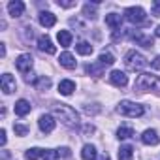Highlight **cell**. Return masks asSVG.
<instances>
[{
    "label": "cell",
    "instance_id": "1",
    "mask_svg": "<svg viewBox=\"0 0 160 160\" xmlns=\"http://www.w3.org/2000/svg\"><path fill=\"white\" fill-rule=\"evenodd\" d=\"M53 113L55 117L60 119V122L68 128H77L79 126V115L77 111L72 108V106H66V104H55L53 106Z\"/></svg>",
    "mask_w": 160,
    "mask_h": 160
},
{
    "label": "cell",
    "instance_id": "2",
    "mask_svg": "<svg viewBox=\"0 0 160 160\" xmlns=\"http://www.w3.org/2000/svg\"><path fill=\"white\" fill-rule=\"evenodd\" d=\"M134 91H138V92L160 91V77L154 73H139L134 83Z\"/></svg>",
    "mask_w": 160,
    "mask_h": 160
},
{
    "label": "cell",
    "instance_id": "3",
    "mask_svg": "<svg viewBox=\"0 0 160 160\" xmlns=\"http://www.w3.org/2000/svg\"><path fill=\"white\" fill-rule=\"evenodd\" d=\"M124 66H126V70H130V72H139V70H143V68L147 66V60H145V57H143L141 53H138V51H128V53L124 55Z\"/></svg>",
    "mask_w": 160,
    "mask_h": 160
},
{
    "label": "cell",
    "instance_id": "4",
    "mask_svg": "<svg viewBox=\"0 0 160 160\" xmlns=\"http://www.w3.org/2000/svg\"><path fill=\"white\" fill-rule=\"evenodd\" d=\"M117 111L124 117H141L145 113V108L136 104V102H130V100H122L117 108Z\"/></svg>",
    "mask_w": 160,
    "mask_h": 160
},
{
    "label": "cell",
    "instance_id": "5",
    "mask_svg": "<svg viewBox=\"0 0 160 160\" xmlns=\"http://www.w3.org/2000/svg\"><path fill=\"white\" fill-rule=\"evenodd\" d=\"M124 17H126L130 23H134V25H141V23H145V10L139 8V6L126 8V10H124Z\"/></svg>",
    "mask_w": 160,
    "mask_h": 160
},
{
    "label": "cell",
    "instance_id": "6",
    "mask_svg": "<svg viewBox=\"0 0 160 160\" xmlns=\"http://www.w3.org/2000/svg\"><path fill=\"white\" fill-rule=\"evenodd\" d=\"M32 64H34V58H32L28 53L21 55V57L15 60V68H17L21 73H30V70H32Z\"/></svg>",
    "mask_w": 160,
    "mask_h": 160
},
{
    "label": "cell",
    "instance_id": "7",
    "mask_svg": "<svg viewBox=\"0 0 160 160\" xmlns=\"http://www.w3.org/2000/svg\"><path fill=\"white\" fill-rule=\"evenodd\" d=\"M109 81H111L115 87L122 89V87H126V85H128V77H126V73H124V72H121V70H113V72L109 73Z\"/></svg>",
    "mask_w": 160,
    "mask_h": 160
},
{
    "label": "cell",
    "instance_id": "8",
    "mask_svg": "<svg viewBox=\"0 0 160 160\" xmlns=\"http://www.w3.org/2000/svg\"><path fill=\"white\" fill-rule=\"evenodd\" d=\"M38 49L42 53H47V55H55L57 53V47L53 45V42H51L49 36H40L38 38Z\"/></svg>",
    "mask_w": 160,
    "mask_h": 160
},
{
    "label": "cell",
    "instance_id": "9",
    "mask_svg": "<svg viewBox=\"0 0 160 160\" xmlns=\"http://www.w3.org/2000/svg\"><path fill=\"white\" fill-rule=\"evenodd\" d=\"M0 85H2L4 94H12V92L17 89L15 79H13V75H10V73H4V75H2V79H0Z\"/></svg>",
    "mask_w": 160,
    "mask_h": 160
},
{
    "label": "cell",
    "instance_id": "10",
    "mask_svg": "<svg viewBox=\"0 0 160 160\" xmlns=\"http://www.w3.org/2000/svg\"><path fill=\"white\" fill-rule=\"evenodd\" d=\"M38 124H40V130H42L43 134H51V132L55 130V119H53L51 115H42V117L38 119Z\"/></svg>",
    "mask_w": 160,
    "mask_h": 160
},
{
    "label": "cell",
    "instance_id": "11",
    "mask_svg": "<svg viewBox=\"0 0 160 160\" xmlns=\"http://www.w3.org/2000/svg\"><path fill=\"white\" fill-rule=\"evenodd\" d=\"M8 12L12 17H21L25 13V4L21 2V0H12V2L8 4Z\"/></svg>",
    "mask_w": 160,
    "mask_h": 160
},
{
    "label": "cell",
    "instance_id": "12",
    "mask_svg": "<svg viewBox=\"0 0 160 160\" xmlns=\"http://www.w3.org/2000/svg\"><path fill=\"white\" fill-rule=\"evenodd\" d=\"M141 141L145 145H158L160 143V138H158L156 130H145L143 136H141Z\"/></svg>",
    "mask_w": 160,
    "mask_h": 160
},
{
    "label": "cell",
    "instance_id": "13",
    "mask_svg": "<svg viewBox=\"0 0 160 160\" xmlns=\"http://www.w3.org/2000/svg\"><path fill=\"white\" fill-rule=\"evenodd\" d=\"M55 23H57V17H55L51 12H42V13H40V25H42V27L51 28V27H55Z\"/></svg>",
    "mask_w": 160,
    "mask_h": 160
},
{
    "label": "cell",
    "instance_id": "14",
    "mask_svg": "<svg viewBox=\"0 0 160 160\" xmlns=\"http://www.w3.org/2000/svg\"><path fill=\"white\" fill-rule=\"evenodd\" d=\"M106 25L113 30H119L122 25V17L119 13H109V15H106Z\"/></svg>",
    "mask_w": 160,
    "mask_h": 160
},
{
    "label": "cell",
    "instance_id": "15",
    "mask_svg": "<svg viewBox=\"0 0 160 160\" xmlns=\"http://www.w3.org/2000/svg\"><path fill=\"white\" fill-rule=\"evenodd\" d=\"M73 91H75V83H73V81H70V79H62V81L58 83V92H60V94L70 96Z\"/></svg>",
    "mask_w": 160,
    "mask_h": 160
},
{
    "label": "cell",
    "instance_id": "16",
    "mask_svg": "<svg viewBox=\"0 0 160 160\" xmlns=\"http://www.w3.org/2000/svg\"><path fill=\"white\" fill-rule=\"evenodd\" d=\"M15 113H17L19 117L28 115V113H30V102H28V100H17V102H15Z\"/></svg>",
    "mask_w": 160,
    "mask_h": 160
},
{
    "label": "cell",
    "instance_id": "17",
    "mask_svg": "<svg viewBox=\"0 0 160 160\" xmlns=\"http://www.w3.org/2000/svg\"><path fill=\"white\" fill-rule=\"evenodd\" d=\"M58 60H60V66H64V68H68V70H73V68H75V58H73L72 53H62Z\"/></svg>",
    "mask_w": 160,
    "mask_h": 160
},
{
    "label": "cell",
    "instance_id": "18",
    "mask_svg": "<svg viewBox=\"0 0 160 160\" xmlns=\"http://www.w3.org/2000/svg\"><path fill=\"white\" fill-rule=\"evenodd\" d=\"M57 40H58V43H60L62 47H70V45H72V34H70L68 30H58Z\"/></svg>",
    "mask_w": 160,
    "mask_h": 160
},
{
    "label": "cell",
    "instance_id": "19",
    "mask_svg": "<svg viewBox=\"0 0 160 160\" xmlns=\"http://www.w3.org/2000/svg\"><path fill=\"white\" fill-rule=\"evenodd\" d=\"M85 70H87V73H91V75H94V77H100V75H104L106 66H102L100 62H96V64H89Z\"/></svg>",
    "mask_w": 160,
    "mask_h": 160
},
{
    "label": "cell",
    "instance_id": "20",
    "mask_svg": "<svg viewBox=\"0 0 160 160\" xmlns=\"http://www.w3.org/2000/svg\"><path fill=\"white\" fill-rule=\"evenodd\" d=\"M132 136H134V128H132V126H128V124L119 126V130H117V138H119V139H128V138H132Z\"/></svg>",
    "mask_w": 160,
    "mask_h": 160
},
{
    "label": "cell",
    "instance_id": "21",
    "mask_svg": "<svg viewBox=\"0 0 160 160\" xmlns=\"http://www.w3.org/2000/svg\"><path fill=\"white\" fill-rule=\"evenodd\" d=\"M43 154H45V151L40 149V147H32V149H28V151L25 152L27 160H38V158H43Z\"/></svg>",
    "mask_w": 160,
    "mask_h": 160
},
{
    "label": "cell",
    "instance_id": "22",
    "mask_svg": "<svg viewBox=\"0 0 160 160\" xmlns=\"http://www.w3.org/2000/svg\"><path fill=\"white\" fill-rule=\"evenodd\" d=\"M119 160H134V149L130 145H122L119 149Z\"/></svg>",
    "mask_w": 160,
    "mask_h": 160
},
{
    "label": "cell",
    "instance_id": "23",
    "mask_svg": "<svg viewBox=\"0 0 160 160\" xmlns=\"http://www.w3.org/2000/svg\"><path fill=\"white\" fill-rule=\"evenodd\" d=\"M81 158L83 160H96V149L94 145H85L81 151Z\"/></svg>",
    "mask_w": 160,
    "mask_h": 160
},
{
    "label": "cell",
    "instance_id": "24",
    "mask_svg": "<svg viewBox=\"0 0 160 160\" xmlns=\"http://www.w3.org/2000/svg\"><path fill=\"white\" fill-rule=\"evenodd\" d=\"M34 85H36V89H38V91H45V89H49V87H51V79H49V77H45V75H40L36 81H34Z\"/></svg>",
    "mask_w": 160,
    "mask_h": 160
},
{
    "label": "cell",
    "instance_id": "25",
    "mask_svg": "<svg viewBox=\"0 0 160 160\" xmlns=\"http://www.w3.org/2000/svg\"><path fill=\"white\" fill-rule=\"evenodd\" d=\"M98 62H100L102 66H111V64L115 62V57H113L109 51H104V53H100V57H98Z\"/></svg>",
    "mask_w": 160,
    "mask_h": 160
},
{
    "label": "cell",
    "instance_id": "26",
    "mask_svg": "<svg viewBox=\"0 0 160 160\" xmlns=\"http://www.w3.org/2000/svg\"><path fill=\"white\" fill-rule=\"evenodd\" d=\"M75 49H77L79 55H92V45L89 42H79L75 45Z\"/></svg>",
    "mask_w": 160,
    "mask_h": 160
},
{
    "label": "cell",
    "instance_id": "27",
    "mask_svg": "<svg viewBox=\"0 0 160 160\" xmlns=\"http://www.w3.org/2000/svg\"><path fill=\"white\" fill-rule=\"evenodd\" d=\"M83 15L89 17V19H96V8L91 6V4H85V8H83Z\"/></svg>",
    "mask_w": 160,
    "mask_h": 160
},
{
    "label": "cell",
    "instance_id": "28",
    "mask_svg": "<svg viewBox=\"0 0 160 160\" xmlns=\"http://www.w3.org/2000/svg\"><path fill=\"white\" fill-rule=\"evenodd\" d=\"M13 130H15L17 136H27L28 134V126H25V124H13Z\"/></svg>",
    "mask_w": 160,
    "mask_h": 160
},
{
    "label": "cell",
    "instance_id": "29",
    "mask_svg": "<svg viewBox=\"0 0 160 160\" xmlns=\"http://www.w3.org/2000/svg\"><path fill=\"white\" fill-rule=\"evenodd\" d=\"M57 158H58V152L57 151H51V149H47L45 154H43V160H57Z\"/></svg>",
    "mask_w": 160,
    "mask_h": 160
},
{
    "label": "cell",
    "instance_id": "30",
    "mask_svg": "<svg viewBox=\"0 0 160 160\" xmlns=\"http://www.w3.org/2000/svg\"><path fill=\"white\" fill-rule=\"evenodd\" d=\"M151 12H152V15H154V17H160V0L152 2V6H151Z\"/></svg>",
    "mask_w": 160,
    "mask_h": 160
},
{
    "label": "cell",
    "instance_id": "31",
    "mask_svg": "<svg viewBox=\"0 0 160 160\" xmlns=\"http://www.w3.org/2000/svg\"><path fill=\"white\" fill-rule=\"evenodd\" d=\"M57 152H58V156H64V158H70V156H72V152H70L68 147H62V149H58Z\"/></svg>",
    "mask_w": 160,
    "mask_h": 160
},
{
    "label": "cell",
    "instance_id": "32",
    "mask_svg": "<svg viewBox=\"0 0 160 160\" xmlns=\"http://www.w3.org/2000/svg\"><path fill=\"white\" fill-rule=\"evenodd\" d=\"M98 111H100V106H98V104H94V108L85 106V113H89V115H91V113H98Z\"/></svg>",
    "mask_w": 160,
    "mask_h": 160
},
{
    "label": "cell",
    "instance_id": "33",
    "mask_svg": "<svg viewBox=\"0 0 160 160\" xmlns=\"http://www.w3.org/2000/svg\"><path fill=\"white\" fill-rule=\"evenodd\" d=\"M6 139H8V138H6V130L2 128V130H0V145H2V147L6 145Z\"/></svg>",
    "mask_w": 160,
    "mask_h": 160
},
{
    "label": "cell",
    "instance_id": "34",
    "mask_svg": "<svg viewBox=\"0 0 160 160\" xmlns=\"http://www.w3.org/2000/svg\"><path fill=\"white\" fill-rule=\"evenodd\" d=\"M58 6H62V8H72V6H75V2H60V0H58Z\"/></svg>",
    "mask_w": 160,
    "mask_h": 160
},
{
    "label": "cell",
    "instance_id": "35",
    "mask_svg": "<svg viewBox=\"0 0 160 160\" xmlns=\"http://www.w3.org/2000/svg\"><path fill=\"white\" fill-rule=\"evenodd\" d=\"M83 132H85V134H92V132H94V126H92V124H87V126L83 128Z\"/></svg>",
    "mask_w": 160,
    "mask_h": 160
},
{
    "label": "cell",
    "instance_id": "36",
    "mask_svg": "<svg viewBox=\"0 0 160 160\" xmlns=\"http://www.w3.org/2000/svg\"><path fill=\"white\" fill-rule=\"evenodd\" d=\"M152 68H156V70H160V57H156V58L152 60Z\"/></svg>",
    "mask_w": 160,
    "mask_h": 160
},
{
    "label": "cell",
    "instance_id": "37",
    "mask_svg": "<svg viewBox=\"0 0 160 160\" xmlns=\"http://www.w3.org/2000/svg\"><path fill=\"white\" fill-rule=\"evenodd\" d=\"M0 55L6 57V45H4V43H0Z\"/></svg>",
    "mask_w": 160,
    "mask_h": 160
},
{
    "label": "cell",
    "instance_id": "38",
    "mask_svg": "<svg viewBox=\"0 0 160 160\" xmlns=\"http://www.w3.org/2000/svg\"><path fill=\"white\" fill-rule=\"evenodd\" d=\"M98 160H109V154H106V152H104V154H100V158H98Z\"/></svg>",
    "mask_w": 160,
    "mask_h": 160
},
{
    "label": "cell",
    "instance_id": "39",
    "mask_svg": "<svg viewBox=\"0 0 160 160\" xmlns=\"http://www.w3.org/2000/svg\"><path fill=\"white\" fill-rule=\"evenodd\" d=\"M8 156H10L8 151H2V160H8Z\"/></svg>",
    "mask_w": 160,
    "mask_h": 160
},
{
    "label": "cell",
    "instance_id": "40",
    "mask_svg": "<svg viewBox=\"0 0 160 160\" xmlns=\"http://www.w3.org/2000/svg\"><path fill=\"white\" fill-rule=\"evenodd\" d=\"M154 34H156V36H158V38H160V25H158V27H156V30H154Z\"/></svg>",
    "mask_w": 160,
    "mask_h": 160
}]
</instances>
